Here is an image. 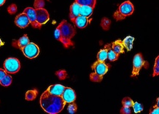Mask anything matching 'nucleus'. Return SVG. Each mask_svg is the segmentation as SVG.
<instances>
[{
    "label": "nucleus",
    "instance_id": "obj_1",
    "mask_svg": "<svg viewBox=\"0 0 159 114\" xmlns=\"http://www.w3.org/2000/svg\"><path fill=\"white\" fill-rule=\"evenodd\" d=\"M40 104L44 111L49 114L59 113L66 105V102L61 96L51 94L47 90L41 95Z\"/></svg>",
    "mask_w": 159,
    "mask_h": 114
},
{
    "label": "nucleus",
    "instance_id": "obj_2",
    "mask_svg": "<svg viewBox=\"0 0 159 114\" xmlns=\"http://www.w3.org/2000/svg\"><path fill=\"white\" fill-rule=\"evenodd\" d=\"M75 33L76 31L75 27L66 20H63L55 29V37L63 44L66 48H69L75 45L71 39L74 37Z\"/></svg>",
    "mask_w": 159,
    "mask_h": 114
},
{
    "label": "nucleus",
    "instance_id": "obj_3",
    "mask_svg": "<svg viewBox=\"0 0 159 114\" xmlns=\"http://www.w3.org/2000/svg\"><path fill=\"white\" fill-rule=\"evenodd\" d=\"M134 11V5L130 1H126L119 6L118 9L114 13V18L116 21L125 19L127 17L133 14Z\"/></svg>",
    "mask_w": 159,
    "mask_h": 114
},
{
    "label": "nucleus",
    "instance_id": "obj_4",
    "mask_svg": "<svg viewBox=\"0 0 159 114\" xmlns=\"http://www.w3.org/2000/svg\"><path fill=\"white\" fill-rule=\"evenodd\" d=\"M148 63L143 59L142 55L141 53H137L136 55L134 56V62H133V71H132V77H138L140 72L141 69L142 67L148 68Z\"/></svg>",
    "mask_w": 159,
    "mask_h": 114
},
{
    "label": "nucleus",
    "instance_id": "obj_5",
    "mask_svg": "<svg viewBox=\"0 0 159 114\" xmlns=\"http://www.w3.org/2000/svg\"><path fill=\"white\" fill-rule=\"evenodd\" d=\"M4 67L7 73H16L21 68V64L16 58H8L4 62Z\"/></svg>",
    "mask_w": 159,
    "mask_h": 114
},
{
    "label": "nucleus",
    "instance_id": "obj_6",
    "mask_svg": "<svg viewBox=\"0 0 159 114\" xmlns=\"http://www.w3.org/2000/svg\"><path fill=\"white\" fill-rule=\"evenodd\" d=\"M24 55L28 59H33L34 58L37 57L39 54V47L33 42H30L28 45H27L25 47L21 49Z\"/></svg>",
    "mask_w": 159,
    "mask_h": 114
},
{
    "label": "nucleus",
    "instance_id": "obj_7",
    "mask_svg": "<svg viewBox=\"0 0 159 114\" xmlns=\"http://www.w3.org/2000/svg\"><path fill=\"white\" fill-rule=\"evenodd\" d=\"M91 68H92L95 73H97V75L103 77L104 75L106 74L107 72L108 71L109 65H106V64L105 63V62L97 61L92 65Z\"/></svg>",
    "mask_w": 159,
    "mask_h": 114
},
{
    "label": "nucleus",
    "instance_id": "obj_8",
    "mask_svg": "<svg viewBox=\"0 0 159 114\" xmlns=\"http://www.w3.org/2000/svg\"><path fill=\"white\" fill-rule=\"evenodd\" d=\"M24 13H25L27 15V17L29 18L30 22L35 28H39L40 29L41 27V25L37 22L36 19V11H35V8H33V7H27V8L25 9L24 11Z\"/></svg>",
    "mask_w": 159,
    "mask_h": 114
},
{
    "label": "nucleus",
    "instance_id": "obj_9",
    "mask_svg": "<svg viewBox=\"0 0 159 114\" xmlns=\"http://www.w3.org/2000/svg\"><path fill=\"white\" fill-rule=\"evenodd\" d=\"M36 11V19L37 22L41 25H44L49 21V15L48 11L44 8H39L35 9Z\"/></svg>",
    "mask_w": 159,
    "mask_h": 114
},
{
    "label": "nucleus",
    "instance_id": "obj_10",
    "mask_svg": "<svg viewBox=\"0 0 159 114\" xmlns=\"http://www.w3.org/2000/svg\"><path fill=\"white\" fill-rule=\"evenodd\" d=\"M63 101L66 103H71L74 102L76 99V93L73 89L70 87H65L64 91H63L62 96Z\"/></svg>",
    "mask_w": 159,
    "mask_h": 114
},
{
    "label": "nucleus",
    "instance_id": "obj_11",
    "mask_svg": "<svg viewBox=\"0 0 159 114\" xmlns=\"http://www.w3.org/2000/svg\"><path fill=\"white\" fill-rule=\"evenodd\" d=\"M15 24L18 27H21V28H25L28 26L30 22L29 18L25 13H20L16 17L15 19Z\"/></svg>",
    "mask_w": 159,
    "mask_h": 114
},
{
    "label": "nucleus",
    "instance_id": "obj_12",
    "mask_svg": "<svg viewBox=\"0 0 159 114\" xmlns=\"http://www.w3.org/2000/svg\"><path fill=\"white\" fill-rule=\"evenodd\" d=\"M30 42L28 37L25 34L18 40H14V41L13 42V43H12V45L14 47H16V48H19L21 50L23 47H25L26 45H28Z\"/></svg>",
    "mask_w": 159,
    "mask_h": 114
},
{
    "label": "nucleus",
    "instance_id": "obj_13",
    "mask_svg": "<svg viewBox=\"0 0 159 114\" xmlns=\"http://www.w3.org/2000/svg\"><path fill=\"white\" fill-rule=\"evenodd\" d=\"M80 7L81 5L78 4L76 2H75L70 7V14H69V17L71 22H74V20L76 18L80 16Z\"/></svg>",
    "mask_w": 159,
    "mask_h": 114
},
{
    "label": "nucleus",
    "instance_id": "obj_14",
    "mask_svg": "<svg viewBox=\"0 0 159 114\" xmlns=\"http://www.w3.org/2000/svg\"><path fill=\"white\" fill-rule=\"evenodd\" d=\"M64 86L61 85H53L49 86L48 88L47 89V91L50 93L51 94L55 95V96H62L63 91L65 90Z\"/></svg>",
    "mask_w": 159,
    "mask_h": 114
},
{
    "label": "nucleus",
    "instance_id": "obj_15",
    "mask_svg": "<svg viewBox=\"0 0 159 114\" xmlns=\"http://www.w3.org/2000/svg\"><path fill=\"white\" fill-rule=\"evenodd\" d=\"M73 23H74L75 25L78 27V28L83 29V28H85V27L89 25V18L80 15L74 20Z\"/></svg>",
    "mask_w": 159,
    "mask_h": 114
},
{
    "label": "nucleus",
    "instance_id": "obj_16",
    "mask_svg": "<svg viewBox=\"0 0 159 114\" xmlns=\"http://www.w3.org/2000/svg\"><path fill=\"white\" fill-rule=\"evenodd\" d=\"M111 47L117 54L119 55L120 53H124L125 47L122 44V41H121V40H116L114 42H113L111 44Z\"/></svg>",
    "mask_w": 159,
    "mask_h": 114
},
{
    "label": "nucleus",
    "instance_id": "obj_17",
    "mask_svg": "<svg viewBox=\"0 0 159 114\" xmlns=\"http://www.w3.org/2000/svg\"><path fill=\"white\" fill-rule=\"evenodd\" d=\"M105 47L107 49V51H108V59L110 60L111 62H114L118 59L119 54H117L116 52L112 49L111 45L108 44V45L105 46Z\"/></svg>",
    "mask_w": 159,
    "mask_h": 114
},
{
    "label": "nucleus",
    "instance_id": "obj_18",
    "mask_svg": "<svg viewBox=\"0 0 159 114\" xmlns=\"http://www.w3.org/2000/svg\"><path fill=\"white\" fill-rule=\"evenodd\" d=\"M93 11H94V7L87 5H83L81 6L80 7V15L89 18L91 15H92Z\"/></svg>",
    "mask_w": 159,
    "mask_h": 114
},
{
    "label": "nucleus",
    "instance_id": "obj_19",
    "mask_svg": "<svg viewBox=\"0 0 159 114\" xmlns=\"http://www.w3.org/2000/svg\"><path fill=\"white\" fill-rule=\"evenodd\" d=\"M134 42V38L133 37H130V36H128V37L125 38V39L122 41V44L125 48L127 49V51H130L133 48Z\"/></svg>",
    "mask_w": 159,
    "mask_h": 114
},
{
    "label": "nucleus",
    "instance_id": "obj_20",
    "mask_svg": "<svg viewBox=\"0 0 159 114\" xmlns=\"http://www.w3.org/2000/svg\"><path fill=\"white\" fill-rule=\"evenodd\" d=\"M108 59V51L105 48L100 50L97 54V61L99 62H105V60Z\"/></svg>",
    "mask_w": 159,
    "mask_h": 114
},
{
    "label": "nucleus",
    "instance_id": "obj_21",
    "mask_svg": "<svg viewBox=\"0 0 159 114\" xmlns=\"http://www.w3.org/2000/svg\"><path fill=\"white\" fill-rule=\"evenodd\" d=\"M38 95V91L37 90H30L26 93L25 94V99L27 101H33L35 98L37 97Z\"/></svg>",
    "mask_w": 159,
    "mask_h": 114
},
{
    "label": "nucleus",
    "instance_id": "obj_22",
    "mask_svg": "<svg viewBox=\"0 0 159 114\" xmlns=\"http://www.w3.org/2000/svg\"><path fill=\"white\" fill-rule=\"evenodd\" d=\"M75 2L80 4L81 6L83 5H87L90 6V7H95V5H96V0H75Z\"/></svg>",
    "mask_w": 159,
    "mask_h": 114
},
{
    "label": "nucleus",
    "instance_id": "obj_23",
    "mask_svg": "<svg viewBox=\"0 0 159 114\" xmlns=\"http://www.w3.org/2000/svg\"><path fill=\"white\" fill-rule=\"evenodd\" d=\"M12 80L13 79H12V77L11 76L7 74L1 80V81H0V84H1L2 86H5V87H7V86L11 85Z\"/></svg>",
    "mask_w": 159,
    "mask_h": 114
},
{
    "label": "nucleus",
    "instance_id": "obj_24",
    "mask_svg": "<svg viewBox=\"0 0 159 114\" xmlns=\"http://www.w3.org/2000/svg\"><path fill=\"white\" fill-rule=\"evenodd\" d=\"M122 104L123 106H125V107H133V105H134V101H133L130 98L125 97L122 99Z\"/></svg>",
    "mask_w": 159,
    "mask_h": 114
},
{
    "label": "nucleus",
    "instance_id": "obj_25",
    "mask_svg": "<svg viewBox=\"0 0 159 114\" xmlns=\"http://www.w3.org/2000/svg\"><path fill=\"white\" fill-rule=\"evenodd\" d=\"M102 78L103 77L97 75V73H95L94 72H93V73H91L90 74L91 81L94 82H100L102 80Z\"/></svg>",
    "mask_w": 159,
    "mask_h": 114
},
{
    "label": "nucleus",
    "instance_id": "obj_26",
    "mask_svg": "<svg viewBox=\"0 0 159 114\" xmlns=\"http://www.w3.org/2000/svg\"><path fill=\"white\" fill-rule=\"evenodd\" d=\"M133 107H134V113H139L140 112H142L143 110H144V107H143V105H141L140 103L137 102H134V105H133Z\"/></svg>",
    "mask_w": 159,
    "mask_h": 114
},
{
    "label": "nucleus",
    "instance_id": "obj_27",
    "mask_svg": "<svg viewBox=\"0 0 159 114\" xmlns=\"http://www.w3.org/2000/svg\"><path fill=\"white\" fill-rule=\"evenodd\" d=\"M110 20L107 19V18H103L102 20V22H101V26H102V28L105 30V31H108L109 29V27H110Z\"/></svg>",
    "mask_w": 159,
    "mask_h": 114
},
{
    "label": "nucleus",
    "instance_id": "obj_28",
    "mask_svg": "<svg viewBox=\"0 0 159 114\" xmlns=\"http://www.w3.org/2000/svg\"><path fill=\"white\" fill-rule=\"evenodd\" d=\"M55 74H56L57 77H58V79L61 80H63L67 78V73L66 71H64V70H61V71H57L56 73H55Z\"/></svg>",
    "mask_w": 159,
    "mask_h": 114
},
{
    "label": "nucleus",
    "instance_id": "obj_29",
    "mask_svg": "<svg viewBox=\"0 0 159 114\" xmlns=\"http://www.w3.org/2000/svg\"><path fill=\"white\" fill-rule=\"evenodd\" d=\"M77 107L76 105V104L74 102H71V103H69V106L68 107H67V110H68V112L69 113L71 114H73L75 113V112L77 111Z\"/></svg>",
    "mask_w": 159,
    "mask_h": 114
},
{
    "label": "nucleus",
    "instance_id": "obj_30",
    "mask_svg": "<svg viewBox=\"0 0 159 114\" xmlns=\"http://www.w3.org/2000/svg\"><path fill=\"white\" fill-rule=\"evenodd\" d=\"M45 5L44 0H35L34 2V7L35 9L43 8V6Z\"/></svg>",
    "mask_w": 159,
    "mask_h": 114
},
{
    "label": "nucleus",
    "instance_id": "obj_31",
    "mask_svg": "<svg viewBox=\"0 0 159 114\" xmlns=\"http://www.w3.org/2000/svg\"><path fill=\"white\" fill-rule=\"evenodd\" d=\"M7 11L10 14H14L17 11V6L15 4H12L7 7Z\"/></svg>",
    "mask_w": 159,
    "mask_h": 114
},
{
    "label": "nucleus",
    "instance_id": "obj_32",
    "mask_svg": "<svg viewBox=\"0 0 159 114\" xmlns=\"http://www.w3.org/2000/svg\"><path fill=\"white\" fill-rule=\"evenodd\" d=\"M131 113H132V111H131L130 107H125V106H123L122 109L120 110V113L122 114H130Z\"/></svg>",
    "mask_w": 159,
    "mask_h": 114
},
{
    "label": "nucleus",
    "instance_id": "obj_33",
    "mask_svg": "<svg viewBox=\"0 0 159 114\" xmlns=\"http://www.w3.org/2000/svg\"><path fill=\"white\" fill-rule=\"evenodd\" d=\"M150 114H159V107L155 105L153 107L150 111Z\"/></svg>",
    "mask_w": 159,
    "mask_h": 114
},
{
    "label": "nucleus",
    "instance_id": "obj_34",
    "mask_svg": "<svg viewBox=\"0 0 159 114\" xmlns=\"http://www.w3.org/2000/svg\"><path fill=\"white\" fill-rule=\"evenodd\" d=\"M7 74V72H6L5 70L0 69V81H1V80L3 78L5 77Z\"/></svg>",
    "mask_w": 159,
    "mask_h": 114
},
{
    "label": "nucleus",
    "instance_id": "obj_35",
    "mask_svg": "<svg viewBox=\"0 0 159 114\" xmlns=\"http://www.w3.org/2000/svg\"><path fill=\"white\" fill-rule=\"evenodd\" d=\"M159 75V67L156 65H154V67H153V74L152 76L153 77H156V76H158Z\"/></svg>",
    "mask_w": 159,
    "mask_h": 114
},
{
    "label": "nucleus",
    "instance_id": "obj_36",
    "mask_svg": "<svg viewBox=\"0 0 159 114\" xmlns=\"http://www.w3.org/2000/svg\"><path fill=\"white\" fill-rule=\"evenodd\" d=\"M155 65H156V66H158V67H159V56L156 58V62H155Z\"/></svg>",
    "mask_w": 159,
    "mask_h": 114
},
{
    "label": "nucleus",
    "instance_id": "obj_37",
    "mask_svg": "<svg viewBox=\"0 0 159 114\" xmlns=\"http://www.w3.org/2000/svg\"><path fill=\"white\" fill-rule=\"evenodd\" d=\"M6 0H0V6H2L5 3Z\"/></svg>",
    "mask_w": 159,
    "mask_h": 114
},
{
    "label": "nucleus",
    "instance_id": "obj_38",
    "mask_svg": "<svg viewBox=\"0 0 159 114\" xmlns=\"http://www.w3.org/2000/svg\"><path fill=\"white\" fill-rule=\"evenodd\" d=\"M156 105H157L158 107H159V97L158 98V99H157V102H156Z\"/></svg>",
    "mask_w": 159,
    "mask_h": 114
},
{
    "label": "nucleus",
    "instance_id": "obj_39",
    "mask_svg": "<svg viewBox=\"0 0 159 114\" xmlns=\"http://www.w3.org/2000/svg\"><path fill=\"white\" fill-rule=\"evenodd\" d=\"M2 45H4V42L2 41L1 39H0V47H2Z\"/></svg>",
    "mask_w": 159,
    "mask_h": 114
}]
</instances>
